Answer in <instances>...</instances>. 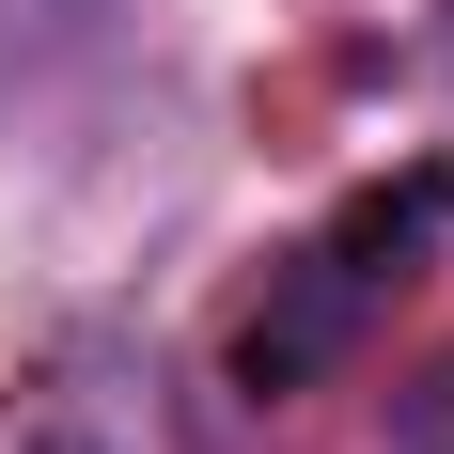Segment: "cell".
<instances>
[{"instance_id":"1","label":"cell","mask_w":454,"mask_h":454,"mask_svg":"<svg viewBox=\"0 0 454 454\" xmlns=\"http://www.w3.org/2000/svg\"><path fill=\"white\" fill-rule=\"evenodd\" d=\"M361 314H376V282L345 267V251H298V282L235 329V376H251V392H298V376H329L345 345H361Z\"/></svg>"},{"instance_id":"2","label":"cell","mask_w":454,"mask_h":454,"mask_svg":"<svg viewBox=\"0 0 454 454\" xmlns=\"http://www.w3.org/2000/svg\"><path fill=\"white\" fill-rule=\"evenodd\" d=\"M423 235H454V173H408V188H376V204H345V235H329V251H345L361 282H408Z\"/></svg>"}]
</instances>
